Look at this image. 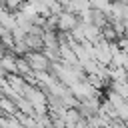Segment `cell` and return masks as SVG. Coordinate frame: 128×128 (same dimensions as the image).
<instances>
[{
    "label": "cell",
    "mask_w": 128,
    "mask_h": 128,
    "mask_svg": "<svg viewBox=\"0 0 128 128\" xmlns=\"http://www.w3.org/2000/svg\"><path fill=\"white\" fill-rule=\"evenodd\" d=\"M24 58L30 62V66H32L34 72H46V70H50V66H52L50 58H48L42 50H30L28 54H24Z\"/></svg>",
    "instance_id": "1"
},
{
    "label": "cell",
    "mask_w": 128,
    "mask_h": 128,
    "mask_svg": "<svg viewBox=\"0 0 128 128\" xmlns=\"http://www.w3.org/2000/svg\"><path fill=\"white\" fill-rule=\"evenodd\" d=\"M78 24H80L78 14H74V12H70V10H64V12L58 14V30H60V32H70V30L76 28Z\"/></svg>",
    "instance_id": "2"
},
{
    "label": "cell",
    "mask_w": 128,
    "mask_h": 128,
    "mask_svg": "<svg viewBox=\"0 0 128 128\" xmlns=\"http://www.w3.org/2000/svg\"><path fill=\"white\" fill-rule=\"evenodd\" d=\"M0 66L8 72V74H18V56H14V52H4L0 56Z\"/></svg>",
    "instance_id": "3"
},
{
    "label": "cell",
    "mask_w": 128,
    "mask_h": 128,
    "mask_svg": "<svg viewBox=\"0 0 128 128\" xmlns=\"http://www.w3.org/2000/svg\"><path fill=\"white\" fill-rule=\"evenodd\" d=\"M128 18V4L122 2V0H114L112 4V14L108 16V20H126Z\"/></svg>",
    "instance_id": "4"
},
{
    "label": "cell",
    "mask_w": 128,
    "mask_h": 128,
    "mask_svg": "<svg viewBox=\"0 0 128 128\" xmlns=\"http://www.w3.org/2000/svg\"><path fill=\"white\" fill-rule=\"evenodd\" d=\"M26 44L30 50H44V38L38 34H26Z\"/></svg>",
    "instance_id": "5"
},
{
    "label": "cell",
    "mask_w": 128,
    "mask_h": 128,
    "mask_svg": "<svg viewBox=\"0 0 128 128\" xmlns=\"http://www.w3.org/2000/svg\"><path fill=\"white\" fill-rule=\"evenodd\" d=\"M112 4H114V0H90V6L100 10V12H104L106 16L112 14Z\"/></svg>",
    "instance_id": "6"
},
{
    "label": "cell",
    "mask_w": 128,
    "mask_h": 128,
    "mask_svg": "<svg viewBox=\"0 0 128 128\" xmlns=\"http://www.w3.org/2000/svg\"><path fill=\"white\" fill-rule=\"evenodd\" d=\"M84 116H82V112L78 110V108H66V114H64V120L68 122V124H78L80 120H82Z\"/></svg>",
    "instance_id": "7"
},
{
    "label": "cell",
    "mask_w": 128,
    "mask_h": 128,
    "mask_svg": "<svg viewBox=\"0 0 128 128\" xmlns=\"http://www.w3.org/2000/svg\"><path fill=\"white\" fill-rule=\"evenodd\" d=\"M2 2H4V8H6L8 12H12V14H14V12H18V10L24 6V2H26V0H2Z\"/></svg>",
    "instance_id": "8"
},
{
    "label": "cell",
    "mask_w": 128,
    "mask_h": 128,
    "mask_svg": "<svg viewBox=\"0 0 128 128\" xmlns=\"http://www.w3.org/2000/svg\"><path fill=\"white\" fill-rule=\"evenodd\" d=\"M102 38H104L106 42H116V40H118V34H116V30L108 24L106 28H102Z\"/></svg>",
    "instance_id": "9"
}]
</instances>
